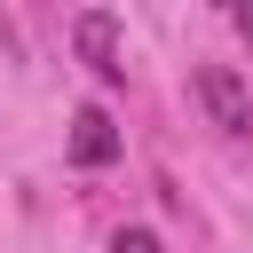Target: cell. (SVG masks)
I'll return each instance as SVG.
<instances>
[{"instance_id":"cell-1","label":"cell","mask_w":253,"mask_h":253,"mask_svg":"<svg viewBox=\"0 0 253 253\" xmlns=\"http://www.w3.org/2000/svg\"><path fill=\"white\" fill-rule=\"evenodd\" d=\"M198 103L213 111V126H221V134H253V103H245V87H237V71H221V63H206V71H198Z\"/></svg>"},{"instance_id":"cell-2","label":"cell","mask_w":253,"mask_h":253,"mask_svg":"<svg viewBox=\"0 0 253 253\" xmlns=\"http://www.w3.org/2000/svg\"><path fill=\"white\" fill-rule=\"evenodd\" d=\"M71 40H79V55H87V71H95L103 87H119V79H126V63H119V24H111L103 8H87V16L71 24Z\"/></svg>"},{"instance_id":"cell-3","label":"cell","mask_w":253,"mask_h":253,"mask_svg":"<svg viewBox=\"0 0 253 253\" xmlns=\"http://www.w3.org/2000/svg\"><path fill=\"white\" fill-rule=\"evenodd\" d=\"M111 158H119L111 111H103V103H79V119H71V166H111Z\"/></svg>"},{"instance_id":"cell-4","label":"cell","mask_w":253,"mask_h":253,"mask_svg":"<svg viewBox=\"0 0 253 253\" xmlns=\"http://www.w3.org/2000/svg\"><path fill=\"white\" fill-rule=\"evenodd\" d=\"M111 253H158V237H150V229H119V245H111Z\"/></svg>"},{"instance_id":"cell-5","label":"cell","mask_w":253,"mask_h":253,"mask_svg":"<svg viewBox=\"0 0 253 253\" xmlns=\"http://www.w3.org/2000/svg\"><path fill=\"white\" fill-rule=\"evenodd\" d=\"M229 24L245 32V47H253V0H229Z\"/></svg>"}]
</instances>
